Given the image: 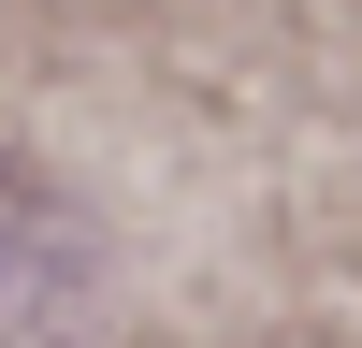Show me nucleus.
Listing matches in <instances>:
<instances>
[{
  "instance_id": "f257e3e1",
  "label": "nucleus",
  "mask_w": 362,
  "mask_h": 348,
  "mask_svg": "<svg viewBox=\"0 0 362 348\" xmlns=\"http://www.w3.org/2000/svg\"><path fill=\"white\" fill-rule=\"evenodd\" d=\"M87 305H102V232L0 160V348H87Z\"/></svg>"
}]
</instances>
